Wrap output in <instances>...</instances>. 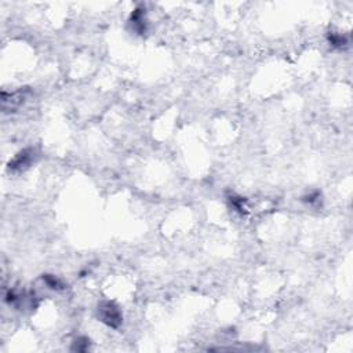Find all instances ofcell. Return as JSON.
<instances>
[{
	"label": "cell",
	"instance_id": "cell-1",
	"mask_svg": "<svg viewBox=\"0 0 353 353\" xmlns=\"http://www.w3.org/2000/svg\"><path fill=\"white\" fill-rule=\"evenodd\" d=\"M99 311L102 312L104 321H106L109 325H116L115 321H118V323L120 321V316H119L118 309L112 304H105V306H102Z\"/></svg>",
	"mask_w": 353,
	"mask_h": 353
}]
</instances>
